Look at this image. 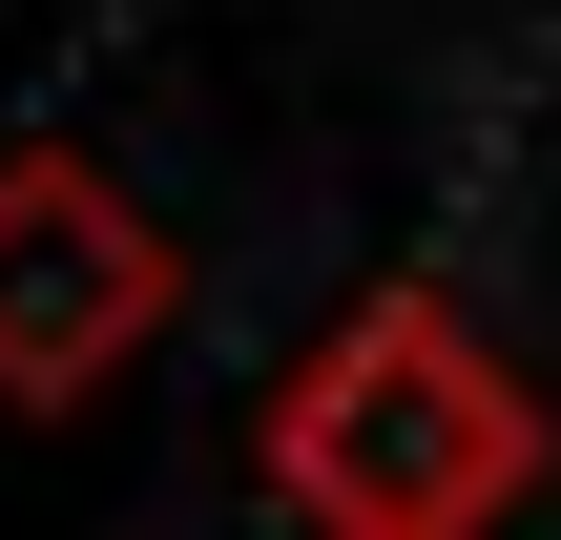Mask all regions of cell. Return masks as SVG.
<instances>
[{
  "label": "cell",
  "mask_w": 561,
  "mask_h": 540,
  "mask_svg": "<svg viewBox=\"0 0 561 540\" xmlns=\"http://www.w3.org/2000/svg\"><path fill=\"white\" fill-rule=\"evenodd\" d=\"M271 479L312 540H500L541 499V395L437 312V291H375L291 395H271Z\"/></svg>",
  "instance_id": "1"
},
{
  "label": "cell",
  "mask_w": 561,
  "mask_h": 540,
  "mask_svg": "<svg viewBox=\"0 0 561 540\" xmlns=\"http://www.w3.org/2000/svg\"><path fill=\"white\" fill-rule=\"evenodd\" d=\"M167 312H187V250H167L83 146H0V395L62 416V395H104Z\"/></svg>",
  "instance_id": "2"
}]
</instances>
